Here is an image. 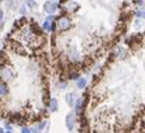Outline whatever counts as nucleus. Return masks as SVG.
<instances>
[{
	"label": "nucleus",
	"mask_w": 145,
	"mask_h": 133,
	"mask_svg": "<svg viewBox=\"0 0 145 133\" xmlns=\"http://www.w3.org/2000/svg\"><path fill=\"white\" fill-rule=\"evenodd\" d=\"M56 25H57V27H59V30H65L69 27V25H71V20L65 16H61L57 18Z\"/></svg>",
	"instance_id": "1"
},
{
	"label": "nucleus",
	"mask_w": 145,
	"mask_h": 133,
	"mask_svg": "<svg viewBox=\"0 0 145 133\" xmlns=\"http://www.w3.org/2000/svg\"><path fill=\"white\" fill-rule=\"evenodd\" d=\"M43 8L47 13H54L55 10H56V8H57V3L56 1H46L44 5H43Z\"/></svg>",
	"instance_id": "2"
},
{
	"label": "nucleus",
	"mask_w": 145,
	"mask_h": 133,
	"mask_svg": "<svg viewBox=\"0 0 145 133\" xmlns=\"http://www.w3.org/2000/svg\"><path fill=\"white\" fill-rule=\"evenodd\" d=\"M65 124H67V128L68 130H72L73 129V124H74V115L72 112H69L65 117Z\"/></svg>",
	"instance_id": "3"
},
{
	"label": "nucleus",
	"mask_w": 145,
	"mask_h": 133,
	"mask_svg": "<svg viewBox=\"0 0 145 133\" xmlns=\"http://www.w3.org/2000/svg\"><path fill=\"white\" fill-rule=\"evenodd\" d=\"M48 107H50L51 111H56L57 110V99H55V98H51L50 103H48Z\"/></svg>",
	"instance_id": "4"
},
{
	"label": "nucleus",
	"mask_w": 145,
	"mask_h": 133,
	"mask_svg": "<svg viewBox=\"0 0 145 133\" xmlns=\"http://www.w3.org/2000/svg\"><path fill=\"white\" fill-rule=\"evenodd\" d=\"M65 100L69 106H73V100H74V94L73 93H69L68 95H65Z\"/></svg>",
	"instance_id": "5"
},
{
	"label": "nucleus",
	"mask_w": 145,
	"mask_h": 133,
	"mask_svg": "<svg viewBox=\"0 0 145 133\" xmlns=\"http://www.w3.org/2000/svg\"><path fill=\"white\" fill-rule=\"evenodd\" d=\"M13 50L16 51L17 53H21V55H25V51L22 50V46H20V44L18 43H13Z\"/></svg>",
	"instance_id": "6"
},
{
	"label": "nucleus",
	"mask_w": 145,
	"mask_h": 133,
	"mask_svg": "<svg viewBox=\"0 0 145 133\" xmlns=\"http://www.w3.org/2000/svg\"><path fill=\"white\" fill-rule=\"evenodd\" d=\"M82 106H84V100H82V98H78L77 102H76V111L80 112L82 110Z\"/></svg>",
	"instance_id": "7"
},
{
	"label": "nucleus",
	"mask_w": 145,
	"mask_h": 133,
	"mask_svg": "<svg viewBox=\"0 0 145 133\" xmlns=\"http://www.w3.org/2000/svg\"><path fill=\"white\" fill-rule=\"evenodd\" d=\"M85 85H86V80H85V78H80V80L77 81V86H78V89H84Z\"/></svg>",
	"instance_id": "8"
},
{
	"label": "nucleus",
	"mask_w": 145,
	"mask_h": 133,
	"mask_svg": "<svg viewBox=\"0 0 145 133\" xmlns=\"http://www.w3.org/2000/svg\"><path fill=\"white\" fill-rule=\"evenodd\" d=\"M1 76H3V78H4V77H5V78H8V77L10 76L9 69H8V68H3V69H1Z\"/></svg>",
	"instance_id": "9"
},
{
	"label": "nucleus",
	"mask_w": 145,
	"mask_h": 133,
	"mask_svg": "<svg viewBox=\"0 0 145 133\" xmlns=\"http://www.w3.org/2000/svg\"><path fill=\"white\" fill-rule=\"evenodd\" d=\"M7 93H8V90H7V86H5V83L1 82V96H4Z\"/></svg>",
	"instance_id": "10"
},
{
	"label": "nucleus",
	"mask_w": 145,
	"mask_h": 133,
	"mask_svg": "<svg viewBox=\"0 0 145 133\" xmlns=\"http://www.w3.org/2000/svg\"><path fill=\"white\" fill-rule=\"evenodd\" d=\"M51 23H50V21H47V20H46V21H44V23H43V29L44 30H50L51 29Z\"/></svg>",
	"instance_id": "11"
},
{
	"label": "nucleus",
	"mask_w": 145,
	"mask_h": 133,
	"mask_svg": "<svg viewBox=\"0 0 145 133\" xmlns=\"http://www.w3.org/2000/svg\"><path fill=\"white\" fill-rule=\"evenodd\" d=\"M136 16L145 18V10H137V12H136Z\"/></svg>",
	"instance_id": "12"
},
{
	"label": "nucleus",
	"mask_w": 145,
	"mask_h": 133,
	"mask_svg": "<svg viewBox=\"0 0 145 133\" xmlns=\"http://www.w3.org/2000/svg\"><path fill=\"white\" fill-rule=\"evenodd\" d=\"M26 4H27V5H29L30 8H34V4H35V3H34V1H26Z\"/></svg>",
	"instance_id": "13"
},
{
	"label": "nucleus",
	"mask_w": 145,
	"mask_h": 133,
	"mask_svg": "<svg viewBox=\"0 0 145 133\" xmlns=\"http://www.w3.org/2000/svg\"><path fill=\"white\" fill-rule=\"evenodd\" d=\"M22 133H30V129H29V128H24V129H22Z\"/></svg>",
	"instance_id": "14"
}]
</instances>
